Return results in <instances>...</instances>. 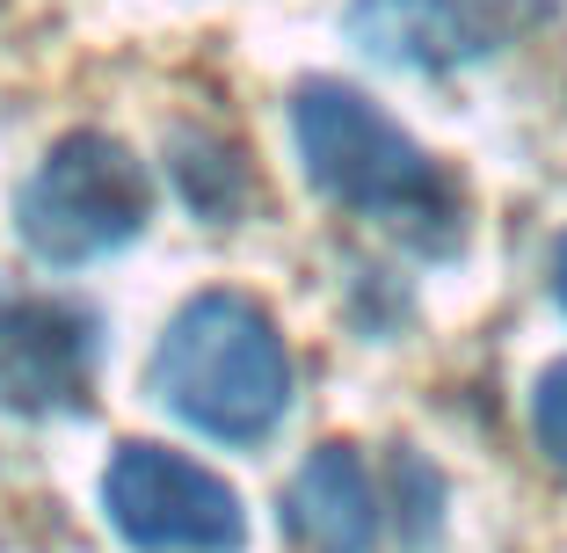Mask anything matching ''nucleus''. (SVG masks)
<instances>
[{"mask_svg": "<svg viewBox=\"0 0 567 553\" xmlns=\"http://www.w3.org/2000/svg\"><path fill=\"white\" fill-rule=\"evenodd\" d=\"M153 393L212 444H262L291 408V350L255 299L204 291L167 320Z\"/></svg>", "mask_w": 567, "mask_h": 553, "instance_id": "f257e3e1", "label": "nucleus"}, {"mask_svg": "<svg viewBox=\"0 0 567 553\" xmlns=\"http://www.w3.org/2000/svg\"><path fill=\"white\" fill-rule=\"evenodd\" d=\"M291 132H299V161L320 183V197L385 218V226L408 234L415 248H451V240H458V190H451L430 153L385 117L379 102L357 95V88L313 81L299 95V110H291Z\"/></svg>", "mask_w": 567, "mask_h": 553, "instance_id": "f03ea898", "label": "nucleus"}, {"mask_svg": "<svg viewBox=\"0 0 567 553\" xmlns=\"http://www.w3.org/2000/svg\"><path fill=\"white\" fill-rule=\"evenodd\" d=\"M153 212V183L110 132H73L37 161L16 197L22 248L51 269H81L95 255L124 248Z\"/></svg>", "mask_w": 567, "mask_h": 553, "instance_id": "7ed1b4c3", "label": "nucleus"}, {"mask_svg": "<svg viewBox=\"0 0 567 553\" xmlns=\"http://www.w3.org/2000/svg\"><path fill=\"white\" fill-rule=\"evenodd\" d=\"M102 510L138 553H240V495L197 459L161 444H124L102 473Z\"/></svg>", "mask_w": 567, "mask_h": 553, "instance_id": "20e7f679", "label": "nucleus"}, {"mask_svg": "<svg viewBox=\"0 0 567 553\" xmlns=\"http://www.w3.org/2000/svg\"><path fill=\"white\" fill-rule=\"evenodd\" d=\"M538 16H546V0H357L350 37L385 66L451 73L517 44Z\"/></svg>", "mask_w": 567, "mask_h": 553, "instance_id": "39448f33", "label": "nucleus"}, {"mask_svg": "<svg viewBox=\"0 0 567 553\" xmlns=\"http://www.w3.org/2000/svg\"><path fill=\"white\" fill-rule=\"evenodd\" d=\"M87 379H95V320L66 299L0 291V408L73 416Z\"/></svg>", "mask_w": 567, "mask_h": 553, "instance_id": "423d86ee", "label": "nucleus"}, {"mask_svg": "<svg viewBox=\"0 0 567 553\" xmlns=\"http://www.w3.org/2000/svg\"><path fill=\"white\" fill-rule=\"evenodd\" d=\"M284 524L306 553H371L379 546V495L350 444H320L284 495Z\"/></svg>", "mask_w": 567, "mask_h": 553, "instance_id": "0eeeda50", "label": "nucleus"}, {"mask_svg": "<svg viewBox=\"0 0 567 553\" xmlns=\"http://www.w3.org/2000/svg\"><path fill=\"white\" fill-rule=\"evenodd\" d=\"M532 430H538V444H546V459L567 473V357L538 371V386H532Z\"/></svg>", "mask_w": 567, "mask_h": 553, "instance_id": "6e6552de", "label": "nucleus"}, {"mask_svg": "<svg viewBox=\"0 0 567 553\" xmlns=\"http://www.w3.org/2000/svg\"><path fill=\"white\" fill-rule=\"evenodd\" d=\"M553 299L567 306V240H560V255H553Z\"/></svg>", "mask_w": 567, "mask_h": 553, "instance_id": "1a4fd4ad", "label": "nucleus"}]
</instances>
